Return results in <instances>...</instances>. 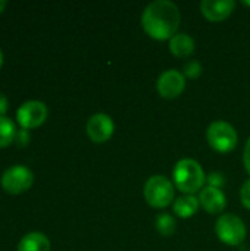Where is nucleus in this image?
<instances>
[{
	"label": "nucleus",
	"mask_w": 250,
	"mask_h": 251,
	"mask_svg": "<svg viewBox=\"0 0 250 251\" xmlns=\"http://www.w3.org/2000/svg\"><path fill=\"white\" fill-rule=\"evenodd\" d=\"M155 226H156V231L161 235H164V237H171L177 231V222L168 213L158 215L156 216V221H155Z\"/></svg>",
	"instance_id": "16"
},
{
	"label": "nucleus",
	"mask_w": 250,
	"mask_h": 251,
	"mask_svg": "<svg viewBox=\"0 0 250 251\" xmlns=\"http://www.w3.org/2000/svg\"><path fill=\"white\" fill-rule=\"evenodd\" d=\"M16 131L15 122L9 116H0V149L13 144Z\"/></svg>",
	"instance_id": "15"
},
{
	"label": "nucleus",
	"mask_w": 250,
	"mask_h": 251,
	"mask_svg": "<svg viewBox=\"0 0 250 251\" xmlns=\"http://www.w3.org/2000/svg\"><path fill=\"white\" fill-rule=\"evenodd\" d=\"M202 74V65L197 60H192L184 66V76L189 78H197Z\"/></svg>",
	"instance_id": "17"
},
{
	"label": "nucleus",
	"mask_w": 250,
	"mask_h": 251,
	"mask_svg": "<svg viewBox=\"0 0 250 251\" xmlns=\"http://www.w3.org/2000/svg\"><path fill=\"white\" fill-rule=\"evenodd\" d=\"M215 232L224 244L231 247L240 246L248 235L245 222L239 216L231 213H225L220 216V219L215 224Z\"/></svg>",
	"instance_id": "6"
},
{
	"label": "nucleus",
	"mask_w": 250,
	"mask_h": 251,
	"mask_svg": "<svg viewBox=\"0 0 250 251\" xmlns=\"http://www.w3.org/2000/svg\"><path fill=\"white\" fill-rule=\"evenodd\" d=\"M180 22V9L171 0L152 1L141 13V26L144 32L158 41L171 40L177 34Z\"/></svg>",
	"instance_id": "1"
},
{
	"label": "nucleus",
	"mask_w": 250,
	"mask_h": 251,
	"mask_svg": "<svg viewBox=\"0 0 250 251\" xmlns=\"http://www.w3.org/2000/svg\"><path fill=\"white\" fill-rule=\"evenodd\" d=\"M206 182H208L209 187H215V188H220V190H221V187H222L224 182H225V178H224V175L220 174V172H212L209 176H206Z\"/></svg>",
	"instance_id": "19"
},
{
	"label": "nucleus",
	"mask_w": 250,
	"mask_h": 251,
	"mask_svg": "<svg viewBox=\"0 0 250 251\" xmlns=\"http://www.w3.org/2000/svg\"><path fill=\"white\" fill-rule=\"evenodd\" d=\"M144 200L155 209H164L172 203L175 197V185L164 175L150 176L144 184Z\"/></svg>",
	"instance_id": "3"
},
{
	"label": "nucleus",
	"mask_w": 250,
	"mask_h": 251,
	"mask_svg": "<svg viewBox=\"0 0 250 251\" xmlns=\"http://www.w3.org/2000/svg\"><path fill=\"white\" fill-rule=\"evenodd\" d=\"M6 6H7V1H6V0H0V13L4 10V7H6Z\"/></svg>",
	"instance_id": "23"
},
{
	"label": "nucleus",
	"mask_w": 250,
	"mask_h": 251,
	"mask_svg": "<svg viewBox=\"0 0 250 251\" xmlns=\"http://www.w3.org/2000/svg\"><path fill=\"white\" fill-rule=\"evenodd\" d=\"M156 88L161 97L168 100L177 99L186 90V76L177 69H168L158 78Z\"/></svg>",
	"instance_id": "9"
},
{
	"label": "nucleus",
	"mask_w": 250,
	"mask_h": 251,
	"mask_svg": "<svg viewBox=\"0 0 250 251\" xmlns=\"http://www.w3.org/2000/svg\"><path fill=\"white\" fill-rule=\"evenodd\" d=\"M206 140L211 149L221 154H227L237 147L239 134L231 124L225 121H215L206 129Z\"/></svg>",
	"instance_id": "4"
},
{
	"label": "nucleus",
	"mask_w": 250,
	"mask_h": 251,
	"mask_svg": "<svg viewBox=\"0 0 250 251\" xmlns=\"http://www.w3.org/2000/svg\"><path fill=\"white\" fill-rule=\"evenodd\" d=\"M85 131L88 138L96 144H103L113 135L115 124L112 118L106 113H94L88 118L85 124Z\"/></svg>",
	"instance_id": "8"
},
{
	"label": "nucleus",
	"mask_w": 250,
	"mask_h": 251,
	"mask_svg": "<svg viewBox=\"0 0 250 251\" xmlns=\"http://www.w3.org/2000/svg\"><path fill=\"white\" fill-rule=\"evenodd\" d=\"M194 47H196V44H194L193 37H190L189 34H184V32L175 34L169 40V50H171V53L175 57H180V59L190 57L194 53Z\"/></svg>",
	"instance_id": "13"
},
{
	"label": "nucleus",
	"mask_w": 250,
	"mask_h": 251,
	"mask_svg": "<svg viewBox=\"0 0 250 251\" xmlns=\"http://www.w3.org/2000/svg\"><path fill=\"white\" fill-rule=\"evenodd\" d=\"M236 7L233 0H203L200 3L202 15L211 22H221L227 19Z\"/></svg>",
	"instance_id": "10"
},
{
	"label": "nucleus",
	"mask_w": 250,
	"mask_h": 251,
	"mask_svg": "<svg viewBox=\"0 0 250 251\" xmlns=\"http://www.w3.org/2000/svg\"><path fill=\"white\" fill-rule=\"evenodd\" d=\"M16 251H50V240L46 234L32 231L19 240Z\"/></svg>",
	"instance_id": "12"
},
{
	"label": "nucleus",
	"mask_w": 250,
	"mask_h": 251,
	"mask_svg": "<svg viewBox=\"0 0 250 251\" xmlns=\"http://www.w3.org/2000/svg\"><path fill=\"white\" fill-rule=\"evenodd\" d=\"M1 188L12 194L18 196L28 191L34 184V174L29 168L24 165H12L6 168L0 176Z\"/></svg>",
	"instance_id": "5"
},
{
	"label": "nucleus",
	"mask_w": 250,
	"mask_h": 251,
	"mask_svg": "<svg viewBox=\"0 0 250 251\" xmlns=\"http://www.w3.org/2000/svg\"><path fill=\"white\" fill-rule=\"evenodd\" d=\"M29 140H31V137H29V131H28V129L21 128V129H18V131H16V135H15V141H13V144H15L16 147H27V146H28V143H29Z\"/></svg>",
	"instance_id": "18"
},
{
	"label": "nucleus",
	"mask_w": 250,
	"mask_h": 251,
	"mask_svg": "<svg viewBox=\"0 0 250 251\" xmlns=\"http://www.w3.org/2000/svg\"><path fill=\"white\" fill-rule=\"evenodd\" d=\"M240 200H242V204L250 210V179H248L245 184H243V187H242V190H240Z\"/></svg>",
	"instance_id": "20"
},
{
	"label": "nucleus",
	"mask_w": 250,
	"mask_h": 251,
	"mask_svg": "<svg viewBox=\"0 0 250 251\" xmlns=\"http://www.w3.org/2000/svg\"><path fill=\"white\" fill-rule=\"evenodd\" d=\"M7 109H9V100L4 96V93L0 91V116H6Z\"/></svg>",
	"instance_id": "22"
},
{
	"label": "nucleus",
	"mask_w": 250,
	"mask_h": 251,
	"mask_svg": "<svg viewBox=\"0 0 250 251\" xmlns=\"http://www.w3.org/2000/svg\"><path fill=\"white\" fill-rule=\"evenodd\" d=\"M243 163H245V169L250 175V138L248 140L246 146H245V151H243Z\"/></svg>",
	"instance_id": "21"
},
{
	"label": "nucleus",
	"mask_w": 250,
	"mask_h": 251,
	"mask_svg": "<svg viewBox=\"0 0 250 251\" xmlns=\"http://www.w3.org/2000/svg\"><path fill=\"white\" fill-rule=\"evenodd\" d=\"M245 4H246V6H250V1H245Z\"/></svg>",
	"instance_id": "25"
},
{
	"label": "nucleus",
	"mask_w": 250,
	"mask_h": 251,
	"mask_svg": "<svg viewBox=\"0 0 250 251\" xmlns=\"http://www.w3.org/2000/svg\"><path fill=\"white\" fill-rule=\"evenodd\" d=\"M1 65H3V51L0 49V68H1Z\"/></svg>",
	"instance_id": "24"
},
{
	"label": "nucleus",
	"mask_w": 250,
	"mask_h": 251,
	"mask_svg": "<svg viewBox=\"0 0 250 251\" xmlns=\"http://www.w3.org/2000/svg\"><path fill=\"white\" fill-rule=\"evenodd\" d=\"M172 179L175 188L184 194L194 196V193L202 191L206 184V175L202 165L194 159H181L177 162Z\"/></svg>",
	"instance_id": "2"
},
{
	"label": "nucleus",
	"mask_w": 250,
	"mask_h": 251,
	"mask_svg": "<svg viewBox=\"0 0 250 251\" xmlns=\"http://www.w3.org/2000/svg\"><path fill=\"white\" fill-rule=\"evenodd\" d=\"M199 206H200V201L197 197L184 194L178 197L177 200H174V213L181 219H189L196 215V212L199 210Z\"/></svg>",
	"instance_id": "14"
},
{
	"label": "nucleus",
	"mask_w": 250,
	"mask_h": 251,
	"mask_svg": "<svg viewBox=\"0 0 250 251\" xmlns=\"http://www.w3.org/2000/svg\"><path fill=\"white\" fill-rule=\"evenodd\" d=\"M200 206L209 213V215H220L227 207V199L225 194L215 187H203V190L199 194Z\"/></svg>",
	"instance_id": "11"
},
{
	"label": "nucleus",
	"mask_w": 250,
	"mask_h": 251,
	"mask_svg": "<svg viewBox=\"0 0 250 251\" xmlns=\"http://www.w3.org/2000/svg\"><path fill=\"white\" fill-rule=\"evenodd\" d=\"M49 116L47 104L41 100H27L16 109V122L24 129L38 128Z\"/></svg>",
	"instance_id": "7"
}]
</instances>
